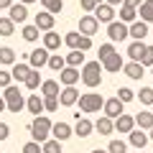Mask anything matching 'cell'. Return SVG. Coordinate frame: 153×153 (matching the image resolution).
<instances>
[{
	"label": "cell",
	"mask_w": 153,
	"mask_h": 153,
	"mask_svg": "<svg viewBox=\"0 0 153 153\" xmlns=\"http://www.w3.org/2000/svg\"><path fill=\"white\" fill-rule=\"evenodd\" d=\"M21 3H26V5H31V3H36V0H21Z\"/></svg>",
	"instance_id": "cell-55"
},
{
	"label": "cell",
	"mask_w": 153,
	"mask_h": 153,
	"mask_svg": "<svg viewBox=\"0 0 153 153\" xmlns=\"http://www.w3.org/2000/svg\"><path fill=\"white\" fill-rule=\"evenodd\" d=\"M92 49V36H84L82 33V38H79V51H89Z\"/></svg>",
	"instance_id": "cell-47"
},
{
	"label": "cell",
	"mask_w": 153,
	"mask_h": 153,
	"mask_svg": "<svg viewBox=\"0 0 153 153\" xmlns=\"http://www.w3.org/2000/svg\"><path fill=\"white\" fill-rule=\"evenodd\" d=\"M135 125L143 128V130H151L153 128V110H140L135 115Z\"/></svg>",
	"instance_id": "cell-24"
},
{
	"label": "cell",
	"mask_w": 153,
	"mask_h": 153,
	"mask_svg": "<svg viewBox=\"0 0 153 153\" xmlns=\"http://www.w3.org/2000/svg\"><path fill=\"white\" fill-rule=\"evenodd\" d=\"M38 36H44L41 33V28L33 23V26H23V38H26L28 44H33V41H38Z\"/></svg>",
	"instance_id": "cell-32"
},
{
	"label": "cell",
	"mask_w": 153,
	"mask_h": 153,
	"mask_svg": "<svg viewBox=\"0 0 153 153\" xmlns=\"http://www.w3.org/2000/svg\"><path fill=\"white\" fill-rule=\"evenodd\" d=\"M59 82H56V79H44V84H41V94H44V97H51V94H56V97H59Z\"/></svg>",
	"instance_id": "cell-28"
},
{
	"label": "cell",
	"mask_w": 153,
	"mask_h": 153,
	"mask_svg": "<svg viewBox=\"0 0 153 153\" xmlns=\"http://www.w3.org/2000/svg\"><path fill=\"white\" fill-rule=\"evenodd\" d=\"M64 44V38L59 36V33H54V31H46L44 33V46L49 51H59V46Z\"/></svg>",
	"instance_id": "cell-23"
},
{
	"label": "cell",
	"mask_w": 153,
	"mask_h": 153,
	"mask_svg": "<svg viewBox=\"0 0 153 153\" xmlns=\"http://www.w3.org/2000/svg\"><path fill=\"white\" fill-rule=\"evenodd\" d=\"M94 18H97L100 23H112L115 21V5H110V3H97Z\"/></svg>",
	"instance_id": "cell-9"
},
{
	"label": "cell",
	"mask_w": 153,
	"mask_h": 153,
	"mask_svg": "<svg viewBox=\"0 0 153 153\" xmlns=\"http://www.w3.org/2000/svg\"><path fill=\"white\" fill-rule=\"evenodd\" d=\"M138 13H140V21L153 23V0H143V5L138 8Z\"/></svg>",
	"instance_id": "cell-30"
},
{
	"label": "cell",
	"mask_w": 153,
	"mask_h": 153,
	"mask_svg": "<svg viewBox=\"0 0 153 153\" xmlns=\"http://www.w3.org/2000/svg\"><path fill=\"white\" fill-rule=\"evenodd\" d=\"M148 33H151V31H148V23L146 21H133L130 23V38H133V41H143Z\"/></svg>",
	"instance_id": "cell-19"
},
{
	"label": "cell",
	"mask_w": 153,
	"mask_h": 153,
	"mask_svg": "<svg viewBox=\"0 0 153 153\" xmlns=\"http://www.w3.org/2000/svg\"><path fill=\"white\" fill-rule=\"evenodd\" d=\"M13 33H16V21L10 16L0 18V36H13Z\"/></svg>",
	"instance_id": "cell-33"
},
{
	"label": "cell",
	"mask_w": 153,
	"mask_h": 153,
	"mask_svg": "<svg viewBox=\"0 0 153 153\" xmlns=\"http://www.w3.org/2000/svg\"><path fill=\"white\" fill-rule=\"evenodd\" d=\"M123 66H125V61H123V56L117 54V51H115L112 56H107V59L102 61V69H105V71H112V74H115V71H120Z\"/></svg>",
	"instance_id": "cell-22"
},
{
	"label": "cell",
	"mask_w": 153,
	"mask_h": 153,
	"mask_svg": "<svg viewBox=\"0 0 153 153\" xmlns=\"http://www.w3.org/2000/svg\"><path fill=\"white\" fill-rule=\"evenodd\" d=\"M105 3H110V5H123L125 0H105Z\"/></svg>",
	"instance_id": "cell-53"
},
{
	"label": "cell",
	"mask_w": 153,
	"mask_h": 153,
	"mask_svg": "<svg viewBox=\"0 0 153 153\" xmlns=\"http://www.w3.org/2000/svg\"><path fill=\"white\" fill-rule=\"evenodd\" d=\"M133 128H135V115H125V112H123L120 117H115V130H117V133L128 135Z\"/></svg>",
	"instance_id": "cell-13"
},
{
	"label": "cell",
	"mask_w": 153,
	"mask_h": 153,
	"mask_svg": "<svg viewBox=\"0 0 153 153\" xmlns=\"http://www.w3.org/2000/svg\"><path fill=\"white\" fill-rule=\"evenodd\" d=\"M51 128H54V123H51L46 115H36L28 130H31V138H33V140L44 143V140H49V138H51Z\"/></svg>",
	"instance_id": "cell-1"
},
{
	"label": "cell",
	"mask_w": 153,
	"mask_h": 153,
	"mask_svg": "<svg viewBox=\"0 0 153 153\" xmlns=\"http://www.w3.org/2000/svg\"><path fill=\"white\" fill-rule=\"evenodd\" d=\"M26 89H41V84H44V79H41V74H38V69H31V74L26 76Z\"/></svg>",
	"instance_id": "cell-29"
},
{
	"label": "cell",
	"mask_w": 153,
	"mask_h": 153,
	"mask_svg": "<svg viewBox=\"0 0 153 153\" xmlns=\"http://www.w3.org/2000/svg\"><path fill=\"white\" fill-rule=\"evenodd\" d=\"M8 138H10V125L0 123V140H8Z\"/></svg>",
	"instance_id": "cell-49"
},
{
	"label": "cell",
	"mask_w": 153,
	"mask_h": 153,
	"mask_svg": "<svg viewBox=\"0 0 153 153\" xmlns=\"http://www.w3.org/2000/svg\"><path fill=\"white\" fill-rule=\"evenodd\" d=\"M31 69L33 66L31 64H23V61H16V64H13V69H10V74H13V82H26V76L31 74Z\"/></svg>",
	"instance_id": "cell-16"
},
{
	"label": "cell",
	"mask_w": 153,
	"mask_h": 153,
	"mask_svg": "<svg viewBox=\"0 0 153 153\" xmlns=\"http://www.w3.org/2000/svg\"><path fill=\"white\" fill-rule=\"evenodd\" d=\"M107 36H110V41H125L130 36V26L123 21H112V23H107Z\"/></svg>",
	"instance_id": "cell-5"
},
{
	"label": "cell",
	"mask_w": 153,
	"mask_h": 153,
	"mask_svg": "<svg viewBox=\"0 0 153 153\" xmlns=\"http://www.w3.org/2000/svg\"><path fill=\"white\" fill-rule=\"evenodd\" d=\"M46 66H49V69H54V71H61V69L66 66V56H61V54H51V56H49V64H46Z\"/></svg>",
	"instance_id": "cell-34"
},
{
	"label": "cell",
	"mask_w": 153,
	"mask_h": 153,
	"mask_svg": "<svg viewBox=\"0 0 153 153\" xmlns=\"http://www.w3.org/2000/svg\"><path fill=\"white\" fill-rule=\"evenodd\" d=\"M49 56H51V51L46 49V46H41V49H33L31 54H28V64H31L33 69H44V66L49 64Z\"/></svg>",
	"instance_id": "cell-6"
},
{
	"label": "cell",
	"mask_w": 153,
	"mask_h": 153,
	"mask_svg": "<svg viewBox=\"0 0 153 153\" xmlns=\"http://www.w3.org/2000/svg\"><path fill=\"white\" fill-rule=\"evenodd\" d=\"M128 140H130V146H135L138 151H143V148L148 146V140H151V135H146V130H143V128H133L130 133H128Z\"/></svg>",
	"instance_id": "cell-12"
},
{
	"label": "cell",
	"mask_w": 153,
	"mask_h": 153,
	"mask_svg": "<svg viewBox=\"0 0 153 153\" xmlns=\"http://www.w3.org/2000/svg\"><path fill=\"white\" fill-rule=\"evenodd\" d=\"M146 49H148V46L143 44V41H133V44L128 46V56H130V61H140L143 54H146Z\"/></svg>",
	"instance_id": "cell-26"
},
{
	"label": "cell",
	"mask_w": 153,
	"mask_h": 153,
	"mask_svg": "<svg viewBox=\"0 0 153 153\" xmlns=\"http://www.w3.org/2000/svg\"><path fill=\"white\" fill-rule=\"evenodd\" d=\"M107 151H110V153H125V151H128V143H123L120 138H115V140H110Z\"/></svg>",
	"instance_id": "cell-40"
},
{
	"label": "cell",
	"mask_w": 153,
	"mask_h": 153,
	"mask_svg": "<svg viewBox=\"0 0 153 153\" xmlns=\"http://www.w3.org/2000/svg\"><path fill=\"white\" fill-rule=\"evenodd\" d=\"M120 21L130 26L133 21H138V8H130V5H123L120 8Z\"/></svg>",
	"instance_id": "cell-31"
},
{
	"label": "cell",
	"mask_w": 153,
	"mask_h": 153,
	"mask_svg": "<svg viewBox=\"0 0 153 153\" xmlns=\"http://www.w3.org/2000/svg\"><path fill=\"white\" fill-rule=\"evenodd\" d=\"M151 36H153V31H151Z\"/></svg>",
	"instance_id": "cell-58"
},
{
	"label": "cell",
	"mask_w": 153,
	"mask_h": 153,
	"mask_svg": "<svg viewBox=\"0 0 153 153\" xmlns=\"http://www.w3.org/2000/svg\"><path fill=\"white\" fill-rule=\"evenodd\" d=\"M97 3H100V0H79V5H82V8H84L87 13H94V8H97Z\"/></svg>",
	"instance_id": "cell-48"
},
{
	"label": "cell",
	"mask_w": 153,
	"mask_h": 153,
	"mask_svg": "<svg viewBox=\"0 0 153 153\" xmlns=\"http://www.w3.org/2000/svg\"><path fill=\"white\" fill-rule=\"evenodd\" d=\"M92 130H94V123L87 120V117H79V115H76L74 135H79V138H89V135H92Z\"/></svg>",
	"instance_id": "cell-15"
},
{
	"label": "cell",
	"mask_w": 153,
	"mask_h": 153,
	"mask_svg": "<svg viewBox=\"0 0 153 153\" xmlns=\"http://www.w3.org/2000/svg\"><path fill=\"white\" fill-rule=\"evenodd\" d=\"M59 102L64 105V107H71V105L79 102V92H76L74 87H64V89L59 92Z\"/></svg>",
	"instance_id": "cell-18"
},
{
	"label": "cell",
	"mask_w": 153,
	"mask_h": 153,
	"mask_svg": "<svg viewBox=\"0 0 153 153\" xmlns=\"http://www.w3.org/2000/svg\"><path fill=\"white\" fill-rule=\"evenodd\" d=\"M36 23L38 28H41V31H54V13H49V10H44V13H36Z\"/></svg>",
	"instance_id": "cell-20"
},
{
	"label": "cell",
	"mask_w": 153,
	"mask_h": 153,
	"mask_svg": "<svg viewBox=\"0 0 153 153\" xmlns=\"http://www.w3.org/2000/svg\"><path fill=\"white\" fill-rule=\"evenodd\" d=\"M13 5V0H0V10H8Z\"/></svg>",
	"instance_id": "cell-51"
},
{
	"label": "cell",
	"mask_w": 153,
	"mask_h": 153,
	"mask_svg": "<svg viewBox=\"0 0 153 153\" xmlns=\"http://www.w3.org/2000/svg\"><path fill=\"white\" fill-rule=\"evenodd\" d=\"M0 64H8V66L16 64V51H13L10 46H3V49H0Z\"/></svg>",
	"instance_id": "cell-35"
},
{
	"label": "cell",
	"mask_w": 153,
	"mask_h": 153,
	"mask_svg": "<svg viewBox=\"0 0 153 153\" xmlns=\"http://www.w3.org/2000/svg\"><path fill=\"white\" fill-rule=\"evenodd\" d=\"M3 97H5V102H8V110H10L13 115H18L23 107H26V100H23V94H21V89L16 87V84H10V87H5V92H3Z\"/></svg>",
	"instance_id": "cell-4"
},
{
	"label": "cell",
	"mask_w": 153,
	"mask_h": 153,
	"mask_svg": "<svg viewBox=\"0 0 153 153\" xmlns=\"http://www.w3.org/2000/svg\"><path fill=\"white\" fill-rule=\"evenodd\" d=\"M135 97L140 100V105H151V107H153V87H143Z\"/></svg>",
	"instance_id": "cell-38"
},
{
	"label": "cell",
	"mask_w": 153,
	"mask_h": 153,
	"mask_svg": "<svg viewBox=\"0 0 153 153\" xmlns=\"http://www.w3.org/2000/svg\"><path fill=\"white\" fill-rule=\"evenodd\" d=\"M3 110H8V102H5V97L0 94V112H3Z\"/></svg>",
	"instance_id": "cell-52"
},
{
	"label": "cell",
	"mask_w": 153,
	"mask_h": 153,
	"mask_svg": "<svg viewBox=\"0 0 153 153\" xmlns=\"http://www.w3.org/2000/svg\"><path fill=\"white\" fill-rule=\"evenodd\" d=\"M123 5H130V8H140V5H143V0H125Z\"/></svg>",
	"instance_id": "cell-50"
},
{
	"label": "cell",
	"mask_w": 153,
	"mask_h": 153,
	"mask_svg": "<svg viewBox=\"0 0 153 153\" xmlns=\"http://www.w3.org/2000/svg\"><path fill=\"white\" fill-rule=\"evenodd\" d=\"M123 105H125V102H123L120 97H110V100H105L102 112L107 115V117H112V120H115V117H120V115H123Z\"/></svg>",
	"instance_id": "cell-10"
},
{
	"label": "cell",
	"mask_w": 153,
	"mask_h": 153,
	"mask_svg": "<svg viewBox=\"0 0 153 153\" xmlns=\"http://www.w3.org/2000/svg\"><path fill=\"white\" fill-rule=\"evenodd\" d=\"M10 84H13V74H10V71H5V69H0V89L10 87Z\"/></svg>",
	"instance_id": "cell-45"
},
{
	"label": "cell",
	"mask_w": 153,
	"mask_h": 153,
	"mask_svg": "<svg viewBox=\"0 0 153 153\" xmlns=\"http://www.w3.org/2000/svg\"><path fill=\"white\" fill-rule=\"evenodd\" d=\"M140 153H143V151H140Z\"/></svg>",
	"instance_id": "cell-59"
},
{
	"label": "cell",
	"mask_w": 153,
	"mask_h": 153,
	"mask_svg": "<svg viewBox=\"0 0 153 153\" xmlns=\"http://www.w3.org/2000/svg\"><path fill=\"white\" fill-rule=\"evenodd\" d=\"M74 135V128L69 125V123H54V128H51V138H56V140H69V138Z\"/></svg>",
	"instance_id": "cell-11"
},
{
	"label": "cell",
	"mask_w": 153,
	"mask_h": 153,
	"mask_svg": "<svg viewBox=\"0 0 153 153\" xmlns=\"http://www.w3.org/2000/svg\"><path fill=\"white\" fill-rule=\"evenodd\" d=\"M26 110H28L31 115H44V112H46V107H44V94H28Z\"/></svg>",
	"instance_id": "cell-14"
},
{
	"label": "cell",
	"mask_w": 153,
	"mask_h": 153,
	"mask_svg": "<svg viewBox=\"0 0 153 153\" xmlns=\"http://www.w3.org/2000/svg\"><path fill=\"white\" fill-rule=\"evenodd\" d=\"M123 71H125V76H130V79H140V76L146 74V66H143L140 61H130V64L123 66Z\"/></svg>",
	"instance_id": "cell-25"
},
{
	"label": "cell",
	"mask_w": 153,
	"mask_h": 153,
	"mask_svg": "<svg viewBox=\"0 0 153 153\" xmlns=\"http://www.w3.org/2000/svg\"><path fill=\"white\" fill-rule=\"evenodd\" d=\"M105 107V100L102 94H94V92H87V94H79V110L84 115H94Z\"/></svg>",
	"instance_id": "cell-3"
},
{
	"label": "cell",
	"mask_w": 153,
	"mask_h": 153,
	"mask_svg": "<svg viewBox=\"0 0 153 153\" xmlns=\"http://www.w3.org/2000/svg\"><path fill=\"white\" fill-rule=\"evenodd\" d=\"M112 54H115V46L112 44H102V46H100V51H97V59L105 61L107 56H112Z\"/></svg>",
	"instance_id": "cell-42"
},
{
	"label": "cell",
	"mask_w": 153,
	"mask_h": 153,
	"mask_svg": "<svg viewBox=\"0 0 153 153\" xmlns=\"http://www.w3.org/2000/svg\"><path fill=\"white\" fill-rule=\"evenodd\" d=\"M87 61H84V51H79V49H71V54H66V66H84Z\"/></svg>",
	"instance_id": "cell-27"
},
{
	"label": "cell",
	"mask_w": 153,
	"mask_h": 153,
	"mask_svg": "<svg viewBox=\"0 0 153 153\" xmlns=\"http://www.w3.org/2000/svg\"><path fill=\"white\" fill-rule=\"evenodd\" d=\"M8 13H10V18L16 23H26V18H28V5L26 3H13L10 8H8Z\"/></svg>",
	"instance_id": "cell-17"
},
{
	"label": "cell",
	"mask_w": 153,
	"mask_h": 153,
	"mask_svg": "<svg viewBox=\"0 0 153 153\" xmlns=\"http://www.w3.org/2000/svg\"><path fill=\"white\" fill-rule=\"evenodd\" d=\"M23 153H44V146L38 140H28L26 146H23Z\"/></svg>",
	"instance_id": "cell-43"
},
{
	"label": "cell",
	"mask_w": 153,
	"mask_h": 153,
	"mask_svg": "<svg viewBox=\"0 0 153 153\" xmlns=\"http://www.w3.org/2000/svg\"><path fill=\"white\" fill-rule=\"evenodd\" d=\"M92 153H110V151H102V148H94Z\"/></svg>",
	"instance_id": "cell-54"
},
{
	"label": "cell",
	"mask_w": 153,
	"mask_h": 153,
	"mask_svg": "<svg viewBox=\"0 0 153 153\" xmlns=\"http://www.w3.org/2000/svg\"><path fill=\"white\" fill-rule=\"evenodd\" d=\"M82 82L87 84L89 89L100 87L102 84V61H87V64L82 66Z\"/></svg>",
	"instance_id": "cell-2"
},
{
	"label": "cell",
	"mask_w": 153,
	"mask_h": 153,
	"mask_svg": "<svg viewBox=\"0 0 153 153\" xmlns=\"http://www.w3.org/2000/svg\"><path fill=\"white\" fill-rule=\"evenodd\" d=\"M41 146H44V153H61V140H56V138H49Z\"/></svg>",
	"instance_id": "cell-37"
},
{
	"label": "cell",
	"mask_w": 153,
	"mask_h": 153,
	"mask_svg": "<svg viewBox=\"0 0 153 153\" xmlns=\"http://www.w3.org/2000/svg\"><path fill=\"white\" fill-rule=\"evenodd\" d=\"M79 38H82V33H79V31H71V33H66V36H64V44L69 46V49H79Z\"/></svg>",
	"instance_id": "cell-39"
},
{
	"label": "cell",
	"mask_w": 153,
	"mask_h": 153,
	"mask_svg": "<svg viewBox=\"0 0 153 153\" xmlns=\"http://www.w3.org/2000/svg\"><path fill=\"white\" fill-rule=\"evenodd\" d=\"M94 130H97L100 135H112V133H115V120L107 117V115H102V117L94 123Z\"/></svg>",
	"instance_id": "cell-21"
},
{
	"label": "cell",
	"mask_w": 153,
	"mask_h": 153,
	"mask_svg": "<svg viewBox=\"0 0 153 153\" xmlns=\"http://www.w3.org/2000/svg\"><path fill=\"white\" fill-rule=\"evenodd\" d=\"M100 31V21L92 16H82L79 18V33H84V36H94V33Z\"/></svg>",
	"instance_id": "cell-8"
},
{
	"label": "cell",
	"mask_w": 153,
	"mask_h": 153,
	"mask_svg": "<svg viewBox=\"0 0 153 153\" xmlns=\"http://www.w3.org/2000/svg\"><path fill=\"white\" fill-rule=\"evenodd\" d=\"M117 97H120L123 102H133V100H135V92L128 89V87H120V89H117Z\"/></svg>",
	"instance_id": "cell-44"
},
{
	"label": "cell",
	"mask_w": 153,
	"mask_h": 153,
	"mask_svg": "<svg viewBox=\"0 0 153 153\" xmlns=\"http://www.w3.org/2000/svg\"><path fill=\"white\" fill-rule=\"evenodd\" d=\"M59 97H56V94H51V97H44V107H46V112H56V110H59Z\"/></svg>",
	"instance_id": "cell-41"
},
{
	"label": "cell",
	"mask_w": 153,
	"mask_h": 153,
	"mask_svg": "<svg viewBox=\"0 0 153 153\" xmlns=\"http://www.w3.org/2000/svg\"><path fill=\"white\" fill-rule=\"evenodd\" d=\"M140 64H143V66H153V46H148V49H146V54H143Z\"/></svg>",
	"instance_id": "cell-46"
},
{
	"label": "cell",
	"mask_w": 153,
	"mask_h": 153,
	"mask_svg": "<svg viewBox=\"0 0 153 153\" xmlns=\"http://www.w3.org/2000/svg\"><path fill=\"white\" fill-rule=\"evenodd\" d=\"M151 74H153V66H151Z\"/></svg>",
	"instance_id": "cell-57"
},
{
	"label": "cell",
	"mask_w": 153,
	"mask_h": 153,
	"mask_svg": "<svg viewBox=\"0 0 153 153\" xmlns=\"http://www.w3.org/2000/svg\"><path fill=\"white\" fill-rule=\"evenodd\" d=\"M41 5H44L49 13H54V16L64 10V3H61V0H41Z\"/></svg>",
	"instance_id": "cell-36"
},
{
	"label": "cell",
	"mask_w": 153,
	"mask_h": 153,
	"mask_svg": "<svg viewBox=\"0 0 153 153\" xmlns=\"http://www.w3.org/2000/svg\"><path fill=\"white\" fill-rule=\"evenodd\" d=\"M148 135H151V140H153V128H151V130H148Z\"/></svg>",
	"instance_id": "cell-56"
},
{
	"label": "cell",
	"mask_w": 153,
	"mask_h": 153,
	"mask_svg": "<svg viewBox=\"0 0 153 153\" xmlns=\"http://www.w3.org/2000/svg\"><path fill=\"white\" fill-rule=\"evenodd\" d=\"M79 79H82V71L76 69V66H64V69L59 71V82L64 84V87H74Z\"/></svg>",
	"instance_id": "cell-7"
}]
</instances>
